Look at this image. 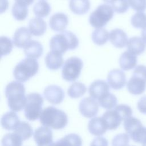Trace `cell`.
Returning a JSON list of instances; mask_svg holds the SVG:
<instances>
[{
  "mask_svg": "<svg viewBox=\"0 0 146 146\" xmlns=\"http://www.w3.org/2000/svg\"><path fill=\"white\" fill-rule=\"evenodd\" d=\"M25 94V87L20 82L13 81L7 84L5 88V96L11 110L19 112L25 107L26 103Z\"/></svg>",
  "mask_w": 146,
  "mask_h": 146,
  "instance_id": "1",
  "label": "cell"
},
{
  "mask_svg": "<svg viewBox=\"0 0 146 146\" xmlns=\"http://www.w3.org/2000/svg\"><path fill=\"white\" fill-rule=\"evenodd\" d=\"M39 121L44 127L61 129L67 125L68 118L66 113L63 111L50 106L42 111L39 117Z\"/></svg>",
  "mask_w": 146,
  "mask_h": 146,
  "instance_id": "2",
  "label": "cell"
},
{
  "mask_svg": "<svg viewBox=\"0 0 146 146\" xmlns=\"http://www.w3.org/2000/svg\"><path fill=\"white\" fill-rule=\"evenodd\" d=\"M79 45V40L72 32L64 31L53 36L50 41V47L52 51L63 54L68 50H74Z\"/></svg>",
  "mask_w": 146,
  "mask_h": 146,
  "instance_id": "3",
  "label": "cell"
},
{
  "mask_svg": "<svg viewBox=\"0 0 146 146\" xmlns=\"http://www.w3.org/2000/svg\"><path fill=\"white\" fill-rule=\"evenodd\" d=\"M132 110L126 104H119L114 109H111L105 112L102 117L106 124L107 129H116L121 124L122 120L131 116Z\"/></svg>",
  "mask_w": 146,
  "mask_h": 146,
  "instance_id": "4",
  "label": "cell"
},
{
  "mask_svg": "<svg viewBox=\"0 0 146 146\" xmlns=\"http://www.w3.org/2000/svg\"><path fill=\"white\" fill-rule=\"evenodd\" d=\"M38 69V61L35 59L27 57L15 66L13 75L17 81L25 82L36 75Z\"/></svg>",
  "mask_w": 146,
  "mask_h": 146,
  "instance_id": "5",
  "label": "cell"
},
{
  "mask_svg": "<svg viewBox=\"0 0 146 146\" xmlns=\"http://www.w3.org/2000/svg\"><path fill=\"white\" fill-rule=\"evenodd\" d=\"M123 125L127 133L135 142L143 143L146 140V127L138 119L130 116L124 120Z\"/></svg>",
  "mask_w": 146,
  "mask_h": 146,
  "instance_id": "6",
  "label": "cell"
},
{
  "mask_svg": "<svg viewBox=\"0 0 146 146\" xmlns=\"http://www.w3.org/2000/svg\"><path fill=\"white\" fill-rule=\"evenodd\" d=\"M43 103V97L39 94L33 92L28 94L24 109L26 119L30 121H34L38 119L42 112Z\"/></svg>",
  "mask_w": 146,
  "mask_h": 146,
  "instance_id": "7",
  "label": "cell"
},
{
  "mask_svg": "<svg viewBox=\"0 0 146 146\" xmlns=\"http://www.w3.org/2000/svg\"><path fill=\"white\" fill-rule=\"evenodd\" d=\"M114 10L111 6L100 5L90 14L89 22L95 28H102L112 18Z\"/></svg>",
  "mask_w": 146,
  "mask_h": 146,
  "instance_id": "8",
  "label": "cell"
},
{
  "mask_svg": "<svg viewBox=\"0 0 146 146\" xmlns=\"http://www.w3.org/2000/svg\"><path fill=\"white\" fill-rule=\"evenodd\" d=\"M83 62L78 57L72 56L64 63L62 75L64 80L67 82H74L79 76L83 68Z\"/></svg>",
  "mask_w": 146,
  "mask_h": 146,
  "instance_id": "9",
  "label": "cell"
},
{
  "mask_svg": "<svg viewBox=\"0 0 146 146\" xmlns=\"http://www.w3.org/2000/svg\"><path fill=\"white\" fill-rule=\"evenodd\" d=\"M34 139L37 146H55L52 140V132L46 127H40L35 130Z\"/></svg>",
  "mask_w": 146,
  "mask_h": 146,
  "instance_id": "10",
  "label": "cell"
},
{
  "mask_svg": "<svg viewBox=\"0 0 146 146\" xmlns=\"http://www.w3.org/2000/svg\"><path fill=\"white\" fill-rule=\"evenodd\" d=\"M79 111L81 114L87 118H91L96 115L99 111V103L96 100L91 98L87 97L82 99L79 106Z\"/></svg>",
  "mask_w": 146,
  "mask_h": 146,
  "instance_id": "11",
  "label": "cell"
},
{
  "mask_svg": "<svg viewBox=\"0 0 146 146\" xmlns=\"http://www.w3.org/2000/svg\"><path fill=\"white\" fill-rule=\"evenodd\" d=\"M127 88L130 94L135 95H140L146 89V79L139 75L132 74L127 84Z\"/></svg>",
  "mask_w": 146,
  "mask_h": 146,
  "instance_id": "12",
  "label": "cell"
},
{
  "mask_svg": "<svg viewBox=\"0 0 146 146\" xmlns=\"http://www.w3.org/2000/svg\"><path fill=\"white\" fill-rule=\"evenodd\" d=\"M108 85L114 90H120L126 84L125 73L119 69H113L110 71L107 75Z\"/></svg>",
  "mask_w": 146,
  "mask_h": 146,
  "instance_id": "13",
  "label": "cell"
},
{
  "mask_svg": "<svg viewBox=\"0 0 146 146\" xmlns=\"http://www.w3.org/2000/svg\"><path fill=\"white\" fill-rule=\"evenodd\" d=\"M43 95L45 99L52 104L60 103L64 97V93L62 88L56 85H50L45 88Z\"/></svg>",
  "mask_w": 146,
  "mask_h": 146,
  "instance_id": "14",
  "label": "cell"
},
{
  "mask_svg": "<svg viewBox=\"0 0 146 146\" xmlns=\"http://www.w3.org/2000/svg\"><path fill=\"white\" fill-rule=\"evenodd\" d=\"M110 86L105 81L102 80H96L93 82L89 87L88 92L91 98L98 100L109 93Z\"/></svg>",
  "mask_w": 146,
  "mask_h": 146,
  "instance_id": "15",
  "label": "cell"
},
{
  "mask_svg": "<svg viewBox=\"0 0 146 146\" xmlns=\"http://www.w3.org/2000/svg\"><path fill=\"white\" fill-rule=\"evenodd\" d=\"M31 34L29 29L25 27L18 29L13 35V42L14 44L18 48H25L31 40Z\"/></svg>",
  "mask_w": 146,
  "mask_h": 146,
  "instance_id": "16",
  "label": "cell"
},
{
  "mask_svg": "<svg viewBox=\"0 0 146 146\" xmlns=\"http://www.w3.org/2000/svg\"><path fill=\"white\" fill-rule=\"evenodd\" d=\"M68 19L64 13H57L50 18L49 25L51 29L55 31H64L67 26Z\"/></svg>",
  "mask_w": 146,
  "mask_h": 146,
  "instance_id": "17",
  "label": "cell"
},
{
  "mask_svg": "<svg viewBox=\"0 0 146 146\" xmlns=\"http://www.w3.org/2000/svg\"><path fill=\"white\" fill-rule=\"evenodd\" d=\"M109 39L115 47L119 48L125 47L128 41L126 33L120 29L112 30L110 33Z\"/></svg>",
  "mask_w": 146,
  "mask_h": 146,
  "instance_id": "18",
  "label": "cell"
},
{
  "mask_svg": "<svg viewBox=\"0 0 146 146\" xmlns=\"http://www.w3.org/2000/svg\"><path fill=\"white\" fill-rule=\"evenodd\" d=\"M88 128L92 135L98 136L103 135L107 130L105 121L102 117L91 119L88 122Z\"/></svg>",
  "mask_w": 146,
  "mask_h": 146,
  "instance_id": "19",
  "label": "cell"
},
{
  "mask_svg": "<svg viewBox=\"0 0 146 146\" xmlns=\"http://www.w3.org/2000/svg\"><path fill=\"white\" fill-rule=\"evenodd\" d=\"M44 60L46 67L51 70H58L63 63L62 54L52 51L47 54Z\"/></svg>",
  "mask_w": 146,
  "mask_h": 146,
  "instance_id": "20",
  "label": "cell"
},
{
  "mask_svg": "<svg viewBox=\"0 0 146 146\" xmlns=\"http://www.w3.org/2000/svg\"><path fill=\"white\" fill-rule=\"evenodd\" d=\"M1 125L7 130H15L21 121L18 116L14 112H8L5 113L1 118Z\"/></svg>",
  "mask_w": 146,
  "mask_h": 146,
  "instance_id": "21",
  "label": "cell"
},
{
  "mask_svg": "<svg viewBox=\"0 0 146 146\" xmlns=\"http://www.w3.org/2000/svg\"><path fill=\"white\" fill-rule=\"evenodd\" d=\"M43 46L42 44L35 40H30L24 48V52L27 58L34 59L39 58L43 54Z\"/></svg>",
  "mask_w": 146,
  "mask_h": 146,
  "instance_id": "22",
  "label": "cell"
},
{
  "mask_svg": "<svg viewBox=\"0 0 146 146\" xmlns=\"http://www.w3.org/2000/svg\"><path fill=\"white\" fill-rule=\"evenodd\" d=\"M127 46V51L135 55H138L142 54L145 51L146 43L141 38L133 36L128 40Z\"/></svg>",
  "mask_w": 146,
  "mask_h": 146,
  "instance_id": "23",
  "label": "cell"
},
{
  "mask_svg": "<svg viewBox=\"0 0 146 146\" xmlns=\"http://www.w3.org/2000/svg\"><path fill=\"white\" fill-rule=\"evenodd\" d=\"M137 64L136 55L126 51L121 54L119 58V64L121 68L125 71L130 70L136 67Z\"/></svg>",
  "mask_w": 146,
  "mask_h": 146,
  "instance_id": "24",
  "label": "cell"
},
{
  "mask_svg": "<svg viewBox=\"0 0 146 146\" xmlns=\"http://www.w3.org/2000/svg\"><path fill=\"white\" fill-rule=\"evenodd\" d=\"M47 25L44 21L41 18L31 19L29 23V30L31 34L39 36L43 35L46 30Z\"/></svg>",
  "mask_w": 146,
  "mask_h": 146,
  "instance_id": "25",
  "label": "cell"
},
{
  "mask_svg": "<svg viewBox=\"0 0 146 146\" xmlns=\"http://www.w3.org/2000/svg\"><path fill=\"white\" fill-rule=\"evenodd\" d=\"M69 7L74 14L83 15L88 11L90 2L89 0H70Z\"/></svg>",
  "mask_w": 146,
  "mask_h": 146,
  "instance_id": "26",
  "label": "cell"
},
{
  "mask_svg": "<svg viewBox=\"0 0 146 146\" xmlns=\"http://www.w3.org/2000/svg\"><path fill=\"white\" fill-rule=\"evenodd\" d=\"M82 140L80 136L70 133L56 141L55 146H82Z\"/></svg>",
  "mask_w": 146,
  "mask_h": 146,
  "instance_id": "27",
  "label": "cell"
},
{
  "mask_svg": "<svg viewBox=\"0 0 146 146\" xmlns=\"http://www.w3.org/2000/svg\"><path fill=\"white\" fill-rule=\"evenodd\" d=\"M110 34L108 31L103 28L95 29L92 33V41L97 45H103L109 39Z\"/></svg>",
  "mask_w": 146,
  "mask_h": 146,
  "instance_id": "28",
  "label": "cell"
},
{
  "mask_svg": "<svg viewBox=\"0 0 146 146\" xmlns=\"http://www.w3.org/2000/svg\"><path fill=\"white\" fill-rule=\"evenodd\" d=\"M14 132L18 135L23 140L30 138L33 133V128L30 124L26 121H22L14 130Z\"/></svg>",
  "mask_w": 146,
  "mask_h": 146,
  "instance_id": "29",
  "label": "cell"
},
{
  "mask_svg": "<svg viewBox=\"0 0 146 146\" xmlns=\"http://www.w3.org/2000/svg\"><path fill=\"white\" fill-rule=\"evenodd\" d=\"M86 91V87L83 83L75 82L69 87L67 90V94L70 98L76 99L83 96Z\"/></svg>",
  "mask_w": 146,
  "mask_h": 146,
  "instance_id": "30",
  "label": "cell"
},
{
  "mask_svg": "<svg viewBox=\"0 0 146 146\" xmlns=\"http://www.w3.org/2000/svg\"><path fill=\"white\" fill-rule=\"evenodd\" d=\"M33 11L38 18L46 17L50 14L51 7L46 1H40L35 4L33 7Z\"/></svg>",
  "mask_w": 146,
  "mask_h": 146,
  "instance_id": "31",
  "label": "cell"
},
{
  "mask_svg": "<svg viewBox=\"0 0 146 146\" xmlns=\"http://www.w3.org/2000/svg\"><path fill=\"white\" fill-rule=\"evenodd\" d=\"M12 14L17 21L25 20L28 15V9L26 6L15 2L12 7Z\"/></svg>",
  "mask_w": 146,
  "mask_h": 146,
  "instance_id": "32",
  "label": "cell"
},
{
  "mask_svg": "<svg viewBox=\"0 0 146 146\" xmlns=\"http://www.w3.org/2000/svg\"><path fill=\"white\" fill-rule=\"evenodd\" d=\"M23 140L15 132L6 134L2 139V146H22Z\"/></svg>",
  "mask_w": 146,
  "mask_h": 146,
  "instance_id": "33",
  "label": "cell"
},
{
  "mask_svg": "<svg viewBox=\"0 0 146 146\" xmlns=\"http://www.w3.org/2000/svg\"><path fill=\"white\" fill-rule=\"evenodd\" d=\"M98 103L105 109L111 110L116 106L117 98L114 95L109 92L100 98L98 100Z\"/></svg>",
  "mask_w": 146,
  "mask_h": 146,
  "instance_id": "34",
  "label": "cell"
},
{
  "mask_svg": "<svg viewBox=\"0 0 146 146\" xmlns=\"http://www.w3.org/2000/svg\"><path fill=\"white\" fill-rule=\"evenodd\" d=\"M131 22L134 27L143 29L146 26V14L142 11L136 13L132 17Z\"/></svg>",
  "mask_w": 146,
  "mask_h": 146,
  "instance_id": "35",
  "label": "cell"
},
{
  "mask_svg": "<svg viewBox=\"0 0 146 146\" xmlns=\"http://www.w3.org/2000/svg\"><path fill=\"white\" fill-rule=\"evenodd\" d=\"M1 56L6 55L11 52L13 47V44L10 38L2 36L0 38Z\"/></svg>",
  "mask_w": 146,
  "mask_h": 146,
  "instance_id": "36",
  "label": "cell"
},
{
  "mask_svg": "<svg viewBox=\"0 0 146 146\" xmlns=\"http://www.w3.org/2000/svg\"><path fill=\"white\" fill-rule=\"evenodd\" d=\"M111 4L113 10L119 14L126 12L129 6L128 0H114Z\"/></svg>",
  "mask_w": 146,
  "mask_h": 146,
  "instance_id": "37",
  "label": "cell"
},
{
  "mask_svg": "<svg viewBox=\"0 0 146 146\" xmlns=\"http://www.w3.org/2000/svg\"><path fill=\"white\" fill-rule=\"evenodd\" d=\"M129 136L127 133H120L116 135L112 140V146H128Z\"/></svg>",
  "mask_w": 146,
  "mask_h": 146,
  "instance_id": "38",
  "label": "cell"
},
{
  "mask_svg": "<svg viewBox=\"0 0 146 146\" xmlns=\"http://www.w3.org/2000/svg\"><path fill=\"white\" fill-rule=\"evenodd\" d=\"M129 6L133 10L143 11L146 9V0H128Z\"/></svg>",
  "mask_w": 146,
  "mask_h": 146,
  "instance_id": "39",
  "label": "cell"
},
{
  "mask_svg": "<svg viewBox=\"0 0 146 146\" xmlns=\"http://www.w3.org/2000/svg\"><path fill=\"white\" fill-rule=\"evenodd\" d=\"M108 140L103 137H95L91 143L90 146H108Z\"/></svg>",
  "mask_w": 146,
  "mask_h": 146,
  "instance_id": "40",
  "label": "cell"
},
{
  "mask_svg": "<svg viewBox=\"0 0 146 146\" xmlns=\"http://www.w3.org/2000/svg\"><path fill=\"white\" fill-rule=\"evenodd\" d=\"M137 107L140 112L143 114H146V96L141 97L139 100Z\"/></svg>",
  "mask_w": 146,
  "mask_h": 146,
  "instance_id": "41",
  "label": "cell"
},
{
  "mask_svg": "<svg viewBox=\"0 0 146 146\" xmlns=\"http://www.w3.org/2000/svg\"><path fill=\"white\" fill-rule=\"evenodd\" d=\"M15 2H18L28 6L33 2L34 0H15Z\"/></svg>",
  "mask_w": 146,
  "mask_h": 146,
  "instance_id": "42",
  "label": "cell"
},
{
  "mask_svg": "<svg viewBox=\"0 0 146 146\" xmlns=\"http://www.w3.org/2000/svg\"><path fill=\"white\" fill-rule=\"evenodd\" d=\"M141 38L146 43V26L142 29V31H141Z\"/></svg>",
  "mask_w": 146,
  "mask_h": 146,
  "instance_id": "43",
  "label": "cell"
},
{
  "mask_svg": "<svg viewBox=\"0 0 146 146\" xmlns=\"http://www.w3.org/2000/svg\"><path fill=\"white\" fill-rule=\"evenodd\" d=\"M104 2L106 3H112L114 0H103Z\"/></svg>",
  "mask_w": 146,
  "mask_h": 146,
  "instance_id": "44",
  "label": "cell"
},
{
  "mask_svg": "<svg viewBox=\"0 0 146 146\" xmlns=\"http://www.w3.org/2000/svg\"><path fill=\"white\" fill-rule=\"evenodd\" d=\"M142 144H143L142 146H146V140H145L144 143H143Z\"/></svg>",
  "mask_w": 146,
  "mask_h": 146,
  "instance_id": "45",
  "label": "cell"
}]
</instances>
